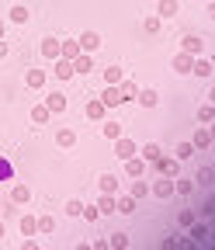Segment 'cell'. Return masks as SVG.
<instances>
[{"mask_svg":"<svg viewBox=\"0 0 215 250\" xmlns=\"http://www.w3.org/2000/svg\"><path fill=\"white\" fill-rule=\"evenodd\" d=\"M21 233L24 236H35L39 233V219L35 215H21Z\"/></svg>","mask_w":215,"mask_h":250,"instance_id":"44dd1931","label":"cell"},{"mask_svg":"<svg viewBox=\"0 0 215 250\" xmlns=\"http://www.w3.org/2000/svg\"><path fill=\"white\" fill-rule=\"evenodd\" d=\"M201 215H215V195H208V198H205V205H201Z\"/></svg>","mask_w":215,"mask_h":250,"instance_id":"7bdbcfd3","label":"cell"},{"mask_svg":"<svg viewBox=\"0 0 215 250\" xmlns=\"http://www.w3.org/2000/svg\"><path fill=\"white\" fill-rule=\"evenodd\" d=\"M129 195H132L136 202H139V198H146V195H149V181H136V184H132V191H129Z\"/></svg>","mask_w":215,"mask_h":250,"instance_id":"83f0119b","label":"cell"},{"mask_svg":"<svg viewBox=\"0 0 215 250\" xmlns=\"http://www.w3.org/2000/svg\"><path fill=\"white\" fill-rule=\"evenodd\" d=\"M59 52H63L59 39H42V56H45V59H59Z\"/></svg>","mask_w":215,"mask_h":250,"instance_id":"9c48e42d","label":"cell"},{"mask_svg":"<svg viewBox=\"0 0 215 250\" xmlns=\"http://www.w3.org/2000/svg\"><path fill=\"white\" fill-rule=\"evenodd\" d=\"M118 90H121V101H132L136 94H139V87H136L132 80H121V83H118Z\"/></svg>","mask_w":215,"mask_h":250,"instance_id":"d4e9b609","label":"cell"},{"mask_svg":"<svg viewBox=\"0 0 215 250\" xmlns=\"http://www.w3.org/2000/svg\"><path fill=\"white\" fill-rule=\"evenodd\" d=\"M195 191V181H177L174 177V195H191Z\"/></svg>","mask_w":215,"mask_h":250,"instance_id":"f1b7e54d","label":"cell"},{"mask_svg":"<svg viewBox=\"0 0 215 250\" xmlns=\"http://www.w3.org/2000/svg\"><path fill=\"white\" fill-rule=\"evenodd\" d=\"M108 247H111V250H125V247H129V236H125V233H111V236H108Z\"/></svg>","mask_w":215,"mask_h":250,"instance_id":"484cf974","label":"cell"},{"mask_svg":"<svg viewBox=\"0 0 215 250\" xmlns=\"http://www.w3.org/2000/svg\"><path fill=\"white\" fill-rule=\"evenodd\" d=\"M146 31H149V35H153V31H160V18H156V14L146 18Z\"/></svg>","mask_w":215,"mask_h":250,"instance_id":"ee69618b","label":"cell"},{"mask_svg":"<svg viewBox=\"0 0 215 250\" xmlns=\"http://www.w3.org/2000/svg\"><path fill=\"white\" fill-rule=\"evenodd\" d=\"M0 39H4V21H0Z\"/></svg>","mask_w":215,"mask_h":250,"instance_id":"9f6ffc18","label":"cell"},{"mask_svg":"<svg viewBox=\"0 0 215 250\" xmlns=\"http://www.w3.org/2000/svg\"><path fill=\"white\" fill-rule=\"evenodd\" d=\"M98 212H101V215H111V212H115V195H104V191H101V198H98Z\"/></svg>","mask_w":215,"mask_h":250,"instance_id":"7402d4cb","label":"cell"},{"mask_svg":"<svg viewBox=\"0 0 215 250\" xmlns=\"http://www.w3.org/2000/svg\"><path fill=\"white\" fill-rule=\"evenodd\" d=\"M0 208H4V205H0Z\"/></svg>","mask_w":215,"mask_h":250,"instance_id":"680465c9","label":"cell"},{"mask_svg":"<svg viewBox=\"0 0 215 250\" xmlns=\"http://www.w3.org/2000/svg\"><path fill=\"white\" fill-rule=\"evenodd\" d=\"M94 250H111V247H108V240H98V243H94Z\"/></svg>","mask_w":215,"mask_h":250,"instance_id":"c3c4849f","label":"cell"},{"mask_svg":"<svg viewBox=\"0 0 215 250\" xmlns=\"http://www.w3.org/2000/svg\"><path fill=\"white\" fill-rule=\"evenodd\" d=\"M56 143H59V146H66V149H70V146L77 143V132H73V129H59V132H56Z\"/></svg>","mask_w":215,"mask_h":250,"instance_id":"603a6c76","label":"cell"},{"mask_svg":"<svg viewBox=\"0 0 215 250\" xmlns=\"http://www.w3.org/2000/svg\"><path fill=\"white\" fill-rule=\"evenodd\" d=\"M191 146H195V149H208V146H212V136H208V129H198V132L191 136Z\"/></svg>","mask_w":215,"mask_h":250,"instance_id":"ac0fdd59","label":"cell"},{"mask_svg":"<svg viewBox=\"0 0 215 250\" xmlns=\"http://www.w3.org/2000/svg\"><path fill=\"white\" fill-rule=\"evenodd\" d=\"M198 122H208V125L215 122V104H212V101H208V104H201V111H198Z\"/></svg>","mask_w":215,"mask_h":250,"instance_id":"f546056e","label":"cell"},{"mask_svg":"<svg viewBox=\"0 0 215 250\" xmlns=\"http://www.w3.org/2000/svg\"><path fill=\"white\" fill-rule=\"evenodd\" d=\"M63 212H66V215H83V205L73 198V202H66V208H63Z\"/></svg>","mask_w":215,"mask_h":250,"instance_id":"b9f144b4","label":"cell"},{"mask_svg":"<svg viewBox=\"0 0 215 250\" xmlns=\"http://www.w3.org/2000/svg\"><path fill=\"white\" fill-rule=\"evenodd\" d=\"M104 136H108V139H118V136H121V125H118V122H104Z\"/></svg>","mask_w":215,"mask_h":250,"instance_id":"74e56055","label":"cell"},{"mask_svg":"<svg viewBox=\"0 0 215 250\" xmlns=\"http://www.w3.org/2000/svg\"><path fill=\"white\" fill-rule=\"evenodd\" d=\"M139 156H142V160H146V164H156V160H160V156H163V149H160L156 143H146V146L139 149Z\"/></svg>","mask_w":215,"mask_h":250,"instance_id":"ba28073f","label":"cell"},{"mask_svg":"<svg viewBox=\"0 0 215 250\" xmlns=\"http://www.w3.org/2000/svg\"><path fill=\"white\" fill-rule=\"evenodd\" d=\"M191 62H195V56L180 52V56H174V70H177V73H191Z\"/></svg>","mask_w":215,"mask_h":250,"instance_id":"5bb4252c","label":"cell"},{"mask_svg":"<svg viewBox=\"0 0 215 250\" xmlns=\"http://www.w3.org/2000/svg\"><path fill=\"white\" fill-rule=\"evenodd\" d=\"M11 21H14V24H24V21H28V7H21V4L11 7Z\"/></svg>","mask_w":215,"mask_h":250,"instance_id":"d6a6232c","label":"cell"},{"mask_svg":"<svg viewBox=\"0 0 215 250\" xmlns=\"http://www.w3.org/2000/svg\"><path fill=\"white\" fill-rule=\"evenodd\" d=\"M59 45H63V52H59L63 59H77V56H80V45H77V42H70V39H66V42H59Z\"/></svg>","mask_w":215,"mask_h":250,"instance_id":"4316f807","label":"cell"},{"mask_svg":"<svg viewBox=\"0 0 215 250\" xmlns=\"http://www.w3.org/2000/svg\"><path fill=\"white\" fill-rule=\"evenodd\" d=\"M195 181H201V184H212V181H215V170H212V167H201V170L195 174Z\"/></svg>","mask_w":215,"mask_h":250,"instance_id":"8d00e7d4","label":"cell"},{"mask_svg":"<svg viewBox=\"0 0 215 250\" xmlns=\"http://www.w3.org/2000/svg\"><path fill=\"white\" fill-rule=\"evenodd\" d=\"M77 45H80V52H90V56H94L98 45H101V35H98V31H83V35L77 39Z\"/></svg>","mask_w":215,"mask_h":250,"instance_id":"3957f363","label":"cell"},{"mask_svg":"<svg viewBox=\"0 0 215 250\" xmlns=\"http://www.w3.org/2000/svg\"><path fill=\"white\" fill-rule=\"evenodd\" d=\"M52 73H56L59 80H70V77H73V59H63V56H59L56 66H52Z\"/></svg>","mask_w":215,"mask_h":250,"instance_id":"8992f818","label":"cell"},{"mask_svg":"<svg viewBox=\"0 0 215 250\" xmlns=\"http://www.w3.org/2000/svg\"><path fill=\"white\" fill-rule=\"evenodd\" d=\"M0 59H7V42L0 39Z\"/></svg>","mask_w":215,"mask_h":250,"instance_id":"681fc988","label":"cell"},{"mask_svg":"<svg viewBox=\"0 0 215 250\" xmlns=\"http://www.w3.org/2000/svg\"><path fill=\"white\" fill-rule=\"evenodd\" d=\"M28 198H32V191H28L24 184H14V188H11V202H14V205H24Z\"/></svg>","mask_w":215,"mask_h":250,"instance_id":"e0dca14e","label":"cell"},{"mask_svg":"<svg viewBox=\"0 0 215 250\" xmlns=\"http://www.w3.org/2000/svg\"><path fill=\"white\" fill-rule=\"evenodd\" d=\"M149 195H156V198H170V195H174V177H160L156 184H149Z\"/></svg>","mask_w":215,"mask_h":250,"instance_id":"277c9868","label":"cell"},{"mask_svg":"<svg viewBox=\"0 0 215 250\" xmlns=\"http://www.w3.org/2000/svg\"><path fill=\"white\" fill-rule=\"evenodd\" d=\"M104 80H108V83H121V80H125V73H121L118 66H108V70H104Z\"/></svg>","mask_w":215,"mask_h":250,"instance_id":"1f68e13d","label":"cell"},{"mask_svg":"<svg viewBox=\"0 0 215 250\" xmlns=\"http://www.w3.org/2000/svg\"><path fill=\"white\" fill-rule=\"evenodd\" d=\"M14 177V167H11V160H4L0 156V181H11Z\"/></svg>","mask_w":215,"mask_h":250,"instance_id":"d590c367","label":"cell"},{"mask_svg":"<svg viewBox=\"0 0 215 250\" xmlns=\"http://www.w3.org/2000/svg\"><path fill=\"white\" fill-rule=\"evenodd\" d=\"M136 153H139V146H136L132 139H125V136L115 139V156H118V160H132Z\"/></svg>","mask_w":215,"mask_h":250,"instance_id":"7a4b0ae2","label":"cell"},{"mask_svg":"<svg viewBox=\"0 0 215 250\" xmlns=\"http://www.w3.org/2000/svg\"><path fill=\"white\" fill-rule=\"evenodd\" d=\"M177 250H195V240H177Z\"/></svg>","mask_w":215,"mask_h":250,"instance_id":"7dc6e473","label":"cell"},{"mask_svg":"<svg viewBox=\"0 0 215 250\" xmlns=\"http://www.w3.org/2000/svg\"><path fill=\"white\" fill-rule=\"evenodd\" d=\"M208 236H215V229H212V233H208Z\"/></svg>","mask_w":215,"mask_h":250,"instance_id":"6f0895ef","label":"cell"},{"mask_svg":"<svg viewBox=\"0 0 215 250\" xmlns=\"http://www.w3.org/2000/svg\"><path fill=\"white\" fill-rule=\"evenodd\" d=\"M177 14V0H160L156 4V18H174Z\"/></svg>","mask_w":215,"mask_h":250,"instance_id":"ffe728a7","label":"cell"},{"mask_svg":"<svg viewBox=\"0 0 215 250\" xmlns=\"http://www.w3.org/2000/svg\"><path fill=\"white\" fill-rule=\"evenodd\" d=\"M24 80H28V87H42V83H45V73H42V70H28Z\"/></svg>","mask_w":215,"mask_h":250,"instance_id":"4dcf8cb0","label":"cell"},{"mask_svg":"<svg viewBox=\"0 0 215 250\" xmlns=\"http://www.w3.org/2000/svg\"><path fill=\"white\" fill-rule=\"evenodd\" d=\"M160 250H177V236H167V240H163V247H160Z\"/></svg>","mask_w":215,"mask_h":250,"instance_id":"bcb514c9","label":"cell"},{"mask_svg":"<svg viewBox=\"0 0 215 250\" xmlns=\"http://www.w3.org/2000/svg\"><path fill=\"white\" fill-rule=\"evenodd\" d=\"M153 167H156V174H160V177H177L180 160H177V156H160V160L153 164Z\"/></svg>","mask_w":215,"mask_h":250,"instance_id":"6da1fadb","label":"cell"},{"mask_svg":"<svg viewBox=\"0 0 215 250\" xmlns=\"http://www.w3.org/2000/svg\"><path fill=\"white\" fill-rule=\"evenodd\" d=\"M101 101H104V108H118V104H121V90H118V83H108V87H104Z\"/></svg>","mask_w":215,"mask_h":250,"instance_id":"5b68a950","label":"cell"},{"mask_svg":"<svg viewBox=\"0 0 215 250\" xmlns=\"http://www.w3.org/2000/svg\"><path fill=\"white\" fill-rule=\"evenodd\" d=\"M77 250H94V247H90V243H80V247H77Z\"/></svg>","mask_w":215,"mask_h":250,"instance_id":"816d5d0a","label":"cell"},{"mask_svg":"<svg viewBox=\"0 0 215 250\" xmlns=\"http://www.w3.org/2000/svg\"><path fill=\"white\" fill-rule=\"evenodd\" d=\"M208 101H212V104H215V87H212V90H208Z\"/></svg>","mask_w":215,"mask_h":250,"instance_id":"f907efd6","label":"cell"},{"mask_svg":"<svg viewBox=\"0 0 215 250\" xmlns=\"http://www.w3.org/2000/svg\"><path fill=\"white\" fill-rule=\"evenodd\" d=\"M101 191L104 195H115L118 191V177L115 174H101Z\"/></svg>","mask_w":215,"mask_h":250,"instance_id":"cb8c5ba5","label":"cell"},{"mask_svg":"<svg viewBox=\"0 0 215 250\" xmlns=\"http://www.w3.org/2000/svg\"><path fill=\"white\" fill-rule=\"evenodd\" d=\"M94 70V56L90 52H80L77 59H73V73H90Z\"/></svg>","mask_w":215,"mask_h":250,"instance_id":"52a82bcc","label":"cell"},{"mask_svg":"<svg viewBox=\"0 0 215 250\" xmlns=\"http://www.w3.org/2000/svg\"><path fill=\"white\" fill-rule=\"evenodd\" d=\"M201 45H205V42H201L198 35H184V52H188V56H198Z\"/></svg>","mask_w":215,"mask_h":250,"instance_id":"d6986e66","label":"cell"},{"mask_svg":"<svg viewBox=\"0 0 215 250\" xmlns=\"http://www.w3.org/2000/svg\"><path fill=\"white\" fill-rule=\"evenodd\" d=\"M83 219H87V223H98V219H101L98 205H83Z\"/></svg>","mask_w":215,"mask_h":250,"instance_id":"60d3db41","label":"cell"},{"mask_svg":"<svg viewBox=\"0 0 215 250\" xmlns=\"http://www.w3.org/2000/svg\"><path fill=\"white\" fill-rule=\"evenodd\" d=\"M52 229H56V219L52 215H42L39 219V233H52Z\"/></svg>","mask_w":215,"mask_h":250,"instance_id":"f35d334b","label":"cell"},{"mask_svg":"<svg viewBox=\"0 0 215 250\" xmlns=\"http://www.w3.org/2000/svg\"><path fill=\"white\" fill-rule=\"evenodd\" d=\"M191 73H195V77H212V59H198V56H195Z\"/></svg>","mask_w":215,"mask_h":250,"instance_id":"7c38bea8","label":"cell"},{"mask_svg":"<svg viewBox=\"0 0 215 250\" xmlns=\"http://www.w3.org/2000/svg\"><path fill=\"white\" fill-rule=\"evenodd\" d=\"M142 170H146V160H142V156L125 160V174H129V177H142Z\"/></svg>","mask_w":215,"mask_h":250,"instance_id":"30bf717a","label":"cell"},{"mask_svg":"<svg viewBox=\"0 0 215 250\" xmlns=\"http://www.w3.org/2000/svg\"><path fill=\"white\" fill-rule=\"evenodd\" d=\"M195 219H198V215H195V212H191V208H184V212H180V215H177V223H180V226H184V229H188V226H191V223H195Z\"/></svg>","mask_w":215,"mask_h":250,"instance_id":"ab89813d","label":"cell"},{"mask_svg":"<svg viewBox=\"0 0 215 250\" xmlns=\"http://www.w3.org/2000/svg\"><path fill=\"white\" fill-rule=\"evenodd\" d=\"M104 111H108V108H104L101 98H90V101H87V118H104Z\"/></svg>","mask_w":215,"mask_h":250,"instance_id":"4fadbf2b","label":"cell"},{"mask_svg":"<svg viewBox=\"0 0 215 250\" xmlns=\"http://www.w3.org/2000/svg\"><path fill=\"white\" fill-rule=\"evenodd\" d=\"M208 136H212V143H215V122H212V129H208Z\"/></svg>","mask_w":215,"mask_h":250,"instance_id":"f5cc1de1","label":"cell"},{"mask_svg":"<svg viewBox=\"0 0 215 250\" xmlns=\"http://www.w3.org/2000/svg\"><path fill=\"white\" fill-rule=\"evenodd\" d=\"M208 14H212V18H215V4H212V7H208Z\"/></svg>","mask_w":215,"mask_h":250,"instance_id":"11a10c76","label":"cell"},{"mask_svg":"<svg viewBox=\"0 0 215 250\" xmlns=\"http://www.w3.org/2000/svg\"><path fill=\"white\" fill-rule=\"evenodd\" d=\"M21 250H39V243H35V236H24V243H21Z\"/></svg>","mask_w":215,"mask_h":250,"instance_id":"f6af8a7d","label":"cell"},{"mask_svg":"<svg viewBox=\"0 0 215 250\" xmlns=\"http://www.w3.org/2000/svg\"><path fill=\"white\" fill-rule=\"evenodd\" d=\"M208 233H212V229H208V226H205V223H198V219H195V223H191V226H188V236H191V240H195V243H201V240H205V236H208Z\"/></svg>","mask_w":215,"mask_h":250,"instance_id":"8fae6325","label":"cell"},{"mask_svg":"<svg viewBox=\"0 0 215 250\" xmlns=\"http://www.w3.org/2000/svg\"><path fill=\"white\" fill-rule=\"evenodd\" d=\"M49 115H52V111H49L45 104H39V108L32 111V122H35V125H42V122H49Z\"/></svg>","mask_w":215,"mask_h":250,"instance_id":"836d02e7","label":"cell"},{"mask_svg":"<svg viewBox=\"0 0 215 250\" xmlns=\"http://www.w3.org/2000/svg\"><path fill=\"white\" fill-rule=\"evenodd\" d=\"M136 101H139L142 108H156V101H160V98H156V90H149V87H146V90H139V94H136Z\"/></svg>","mask_w":215,"mask_h":250,"instance_id":"9a60e30c","label":"cell"},{"mask_svg":"<svg viewBox=\"0 0 215 250\" xmlns=\"http://www.w3.org/2000/svg\"><path fill=\"white\" fill-rule=\"evenodd\" d=\"M191 156H195V146L191 143H180L177 146V160H191Z\"/></svg>","mask_w":215,"mask_h":250,"instance_id":"e575fe53","label":"cell"},{"mask_svg":"<svg viewBox=\"0 0 215 250\" xmlns=\"http://www.w3.org/2000/svg\"><path fill=\"white\" fill-rule=\"evenodd\" d=\"M4 233H7V226H4V223H0V240H4Z\"/></svg>","mask_w":215,"mask_h":250,"instance_id":"db71d44e","label":"cell"},{"mask_svg":"<svg viewBox=\"0 0 215 250\" xmlns=\"http://www.w3.org/2000/svg\"><path fill=\"white\" fill-rule=\"evenodd\" d=\"M45 98H49L45 108H49L52 115H56V111H66V98H63V94H45Z\"/></svg>","mask_w":215,"mask_h":250,"instance_id":"2e32d148","label":"cell"}]
</instances>
